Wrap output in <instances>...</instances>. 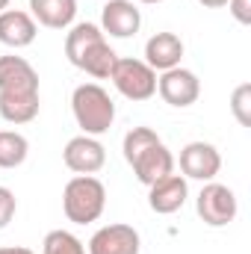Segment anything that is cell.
Returning <instances> with one entry per match:
<instances>
[{"instance_id":"cell-1","label":"cell","mask_w":251,"mask_h":254,"mask_svg":"<svg viewBox=\"0 0 251 254\" xmlns=\"http://www.w3.org/2000/svg\"><path fill=\"white\" fill-rule=\"evenodd\" d=\"M39 107V71L24 57H0V119L9 125H30Z\"/></svg>"},{"instance_id":"cell-2","label":"cell","mask_w":251,"mask_h":254,"mask_svg":"<svg viewBox=\"0 0 251 254\" xmlns=\"http://www.w3.org/2000/svg\"><path fill=\"white\" fill-rule=\"evenodd\" d=\"M122 151L142 187H154L157 181L175 172V154L166 148V142L151 127H130L125 133Z\"/></svg>"},{"instance_id":"cell-3","label":"cell","mask_w":251,"mask_h":254,"mask_svg":"<svg viewBox=\"0 0 251 254\" xmlns=\"http://www.w3.org/2000/svg\"><path fill=\"white\" fill-rule=\"evenodd\" d=\"M65 57L74 68L86 71L95 80H110L113 65L119 60V54L107 42L104 30L98 24H92V21H80V24L68 27V33H65Z\"/></svg>"},{"instance_id":"cell-4","label":"cell","mask_w":251,"mask_h":254,"mask_svg":"<svg viewBox=\"0 0 251 254\" xmlns=\"http://www.w3.org/2000/svg\"><path fill=\"white\" fill-rule=\"evenodd\" d=\"M71 113L86 136H104L116 122V101L98 83H80L71 92Z\"/></svg>"},{"instance_id":"cell-5","label":"cell","mask_w":251,"mask_h":254,"mask_svg":"<svg viewBox=\"0 0 251 254\" xmlns=\"http://www.w3.org/2000/svg\"><path fill=\"white\" fill-rule=\"evenodd\" d=\"M107 210V187L95 175H74L63 190V213L74 225H92Z\"/></svg>"},{"instance_id":"cell-6","label":"cell","mask_w":251,"mask_h":254,"mask_svg":"<svg viewBox=\"0 0 251 254\" xmlns=\"http://www.w3.org/2000/svg\"><path fill=\"white\" fill-rule=\"evenodd\" d=\"M116 92L127 98V101H151L157 95V71L145 60H130V57H119L110 74Z\"/></svg>"},{"instance_id":"cell-7","label":"cell","mask_w":251,"mask_h":254,"mask_svg":"<svg viewBox=\"0 0 251 254\" xmlns=\"http://www.w3.org/2000/svg\"><path fill=\"white\" fill-rule=\"evenodd\" d=\"M195 213L207 228H225V225H231L237 219L240 201H237L231 187L207 181L198 192V198H195Z\"/></svg>"},{"instance_id":"cell-8","label":"cell","mask_w":251,"mask_h":254,"mask_svg":"<svg viewBox=\"0 0 251 254\" xmlns=\"http://www.w3.org/2000/svg\"><path fill=\"white\" fill-rule=\"evenodd\" d=\"M157 95L169 104V107H178V110H187L192 107L198 98H201V80L195 71H189L184 65L178 68H169L157 77Z\"/></svg>"},{"instance_id":"cell-9","label":"cell","mask_w":251,"mask_h":254,"mask_svg":"<svg viewBox=\"0 0 251 254\" xmlns=\"http://www.w3.org/2000/svg\"><path fill=\"white\" fill-rule=\"evenodd\" d=\"M63 160L74 175H98L107 166V148L101 145L98 136L80 133V136H74V139L65 142Z\"/></svg>"},{"instance_id":"cell-10","label":"cell","mask_w":251,"mask_h":254,"mask_svg":"<svg viewBox=\"0 0 251 254\" xmlns=\"http://www.w3.org/2000/svg\"><path fill=\"white\" fill-rule=\"evenodd\" d=\"M181 172L187 181H216V175L222 172V154L216 145L198 139V142H189L181 148Z\"/></svg>"},{"instance_id":"cell-11","label":"cell","mask_w":251,"mask_h":254,"mask_svg":"<svg viewBox=\"0 0 251 254\" xmlns=\"http://www.w3.org/2000/svg\"><path fill=\"white\" fill-rule=\"evenodd\" d=\"M142 252V237L133 225L116 222V225H104L92 234L86 254H139Z\"/></svg>"},{"instance_id":"cell-12","label":"cell","mask_w":251,"mask_h":254,"mask_svg":"<svg viewBox=\"0 0 251 254\" xmlns=\"http://www.w3.org/2000/svg\"><path fill=\"white\" fill-rule=\"evenodd\" d=\"M98 27L110 39H130L142 27V12L136 9L133 0H107V6L101 9V24Z\"/></svg>"},{"instance_id":"cell-13","label":"cell","mask_w":251,"mask_h":254,"mask_svg":"<svg viewBox=\"0 0 251 254\" xmlns=\"http://www.w3.org/2000/svg\"><path fill=\"white\" fill-rule=\"evenodd\" d=\"M189 198V184L184 175H169L163 181H157L154 187H148V207L157 213V216H172L178 213Z\"/></svg>"},{"instance_id":"cell-14","label":"cell","mask_w":251,"mask_h":254,"mask_svg":"<svg viewBox=\"0 0 251 254\" xmlns=\"http://www.w3.org/2000/svg\"><path fill=\"white\" fill-rule=\"evenodd\" d=\"M39 36V24L24 9H3L0 12V45L6 48H30Z\"/></svg>"},{"instance_id":"cell-15","label":"cell","mask_w":251,"mask_h":254,"mask_svg":"<svg viewBox=\"0 0 251 254\" xmlns=\"http://www.w3.org/2000/svg\"><path fill=\"white\" fill-rule=\"evenodd\" d=\"M184 60V39L178 33H154L145 42V63L151 65L154 71H169L178 68Z\"/></svg>"},{"instance_id":"cell-16","label":"cell","mask_w":251,"mask_h":254,"mask_svg":"<svg viewBox=\"0 0 251 254\" xmlns=\"http://www.w3.org/2000/svg\"><path fill=\"white\" fill-rule=\"evenodd\" d=\"M30 15L48 30H68L77 18V0H30Z\"/></svg>"},{"instance_id":"cell-17","label":"cell","mask_w":251,"mask_h":254,"mask_svg":"<svg viewBox=\"0 0 251 254\" xmlns=\"http://www.w3.org/2000/svg\"><path fill=\"white\" fill-rule=\"evenodd\" d=\"M30 154V142L18 130H0V169H18L24 166Z\"/></svg>"},{"instance_id":"cell-18","label":"cell","mask_w":251,"mask_h":254,"mask_svg":"<svg viewBox=\"0 0 251 254\" xmlns=\"http://www.w3.org/2000/svg\"><path fill=\"white\" fill-rule=\"evenodd\" d=\"M42 254H86V246H83V240L74 237L71 231L57 228V231H51V234L45 237Z\"/></svg>"},{"instance_id":"cell-19","label":"cell","mask_w":251,"mask_h":254,"mask_svg":"<svg viewBox=\"0 0 251 254\" xmlns=\"http://www.w3.org/2000/svg\"><path fill=\"white\" fill-rule=\"evenodd\" d=\"M231 113L240 127H251V83H240L231 95Z\"/></svg>"},{"instance_id":"cell-20","label":"cell","mask_w":251,"mask_h":254,"mask_svg":"<svg viewBox=\"0 0 251 254\" xmlns=\"http://www.w3.org/2000/svg\"><path fill=\"white\" fill-rule=\"evenodd\" d=\"M15 213H18V198H15V192L9 190V187H0V231L9 228V222L15 219Z\"/></svg>"},{"instance_id":"cell-21","label":"cell","mask_w":251,"mask_h":254,"mask_svg":"<svg viewBox=\"0 0 251 254\" xmlns=\"http://www.w3.org/2000/svg\"><path fill=\"white\" fill-rule=\"evenodd\" d=\"M228 12L237 24H251V0H228Z\"/></svg>"},{"instance_id":"cell-22","label":"cell","mask_w":251,"mask_h":254,"mask_svg":"<svg viewBox=\"0 0 251 254\" xmlns=\"http://www.w3.org/2000/svg\"><path fill=\"white\" fill-rule=\"evenodd\" d=\"M0 254H36V252H30V249H24V246H3Z\"/></svg>"},{"instance_id":"cell-23","label":"cell","mask_w":251,"mask_h":254,"mask_svg":"<svg viewBox=\"0 0 251 254\" xmlns=\"http://www.w3.org/2000/svg\"><path fill=\"white\" fill-rule=\"evenodd\" d=\"M201 6H207V9H222V6H228V0H198Z\"/></svg>"},{"instance_id":"cell-24","label":"cell","mask_w":251,"mask_h":254,"mask_svg":"<svg viewBox=\"0 0 251 254\" xmlns=\"http://www.w3.org/2000/svg\"><path fill=\"white\" fill-rule=\"evenodd\" d=\"M3 9H9V0H0V12H3Z\"/></svg>"},{"instance_id":"cell-25","label":"cell","mask_w":251,"mask_h":254,"mask_svg":"<svg viewBox=\"0 0 251 254\" xmlns=\"http://www.w3.org/2000/svg\"><path fill=\"white\" fill-rule=\"evenodd\" d=\"M139 3H148V6H154V3H163V0H139Z\"/></svg>"}]
</instances>
